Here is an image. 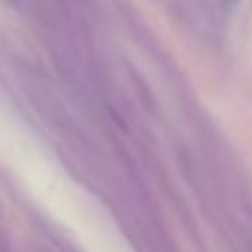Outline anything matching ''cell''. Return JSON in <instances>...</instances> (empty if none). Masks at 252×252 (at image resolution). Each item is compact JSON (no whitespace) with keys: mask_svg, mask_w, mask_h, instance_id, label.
Masks as SVG:
<instances>
[]
</instances>
